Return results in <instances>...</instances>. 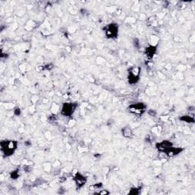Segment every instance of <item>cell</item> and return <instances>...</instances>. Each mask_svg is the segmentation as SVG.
Wrapping results in <instances>:
<instances>
[{"label": "cell", "mask_w": 195, "mask_h": 195, "mask_svg": "<svg viewBox=\"0 0 195 195\" xmlns=\"http://www.w3.org/2000/svg\"><path fill=\"white\" fill-rule=\"evenodd\" d=\"M5 145L1 144L2 145V150L4 152V153L6 156H9L11 154L13 153L14 150L17 147V143L15 141H5L4 142Z\"/></svg>", "instance_id": "obj_1"}, {"label": "cell", "mask_w": 195, "mask_h": 195, "mask_svg": "<svg viewBox=\"0 0 195 195\" xmlns=\"http://www.w3.org/2000/svg\"><path fill=\"white\" fill-rule=\"evenodd\" d=\"M74 109H75V107H74L73 104H71V103H65L63 106L62 113L64 115H66V116H70L74 112Z\"/></svg>", "instance_id": "obj_2"}, {"label": "cell", "mask_w": 195, "mask_h": 195, "mask_svg": "<svg viewBox=\"0 0 195 195\" xmlns=\"http://www.w3.org/2000/svg\"><path fill=\"white\" fill-rule=\"evenodd\" d=\"M145 108L146 106L143 103H137V104H133L130 107V111L135 113V114H141L144 111Z\"/></svg>", "instance_id": "obj_3"}, {"label": "cell", "mask_w": 195, "mask_h": 195, "mask_svg": "<svg viewBox=\"0 0 195 195\" xmlns=\"http://www.w3.org/2000/svg\"><path fill=\"white\" fill-rule=\"evenodd\" d=\"M117 35V27L116 24H110L106 30V35L108 37H115Z\"/></svg>", "instance_id": "obj_4"}, {"label": "cell", "mask_w": 195, "mask_h": 195, "mask_svg": "<svg viewBox=\"0 0 195 195\" xmlns=\"http://www.w3.org/2000/svg\"><path fill=\"white\" fill-rule=\"evenodd\" d=\"M172 147V144L171 143L169 142V141H164L162 143H160L157 144V148L160 151H164V152H167L168 150L170 149V148Z\"/></svg>", "instance_id": "obj_5"}, {"label": "cell", "mask_w": 195, "mask_h": 195, "mask_svg": "<svg viewBox=\"0 0 195 195\" xmlns=\"http://www.w3.org/2000/svg\"><path fill=\"white\" fill-rule=\"evenodd\" d=\"M75 180L76 181V184H78V186L80 188L83 185H84V184L86 181V178H85L84 176H83L80 174H77L76 176H75Z\"/></svg>", "instance_id": "obj_6"}, {"label": "cell", "mask_w": 195, "mask_h": 195, "mask_svg": "<svg viewBox=\"0 0 195 195\" xmlns=\"http://www.w3.org/2000/svg\"><path fill=\"white\" fill-rule=\"evenodd\" d=\"M181 151H182V149H179V148H173L171 147L170 148L169 150H168L167 152H166V153H167V155L169 156H176V155H178V153H180Z\"/></svg>", "instance_id": "obj_7"}, {"label": "cell", "mask_w": 195, "mask_h": 195, "mask_svg": "<svg viewBox=\"0 0 195 195\" xmlns=\"http://www.w3.org/2000/svg\"><path fill=\"white\" fill-rule=\"evenodd\" d=\"M122 133H123V135L126 137H132V130H130L129 127H124L123 130H122Z\"/></svg>", "instance_id": "obj_8"}, {"label": "cell", "mask_w": 195, "mask_h": 195, "mask_svg": "<svg viewBox=\"0 0 195 195\" xmlns=\"http://www.w3.org/2000/svg\"><path fill=\"white\" fill-rule=\"evenodd\" d=\"M155 52H156V47H151L146 49V53H147L148 56H153Z\"/></svg>", "instance_id": "obj_9"}, {"label": "cell", "mask_w": 195, "mask_h": 195, "mask_svg": "<svg viewBox=\"0 0 195 195\" xmlns=\"http://www.w3.org/2000/svg\"><path fill=\"white\" fill-rule=\"evenodd\" d=\"M187 118H185L184 117H183L182 118H181V120H183V121H184L188 122V123H191V122H194V118L193 117H187Z\"/></svg>", "instance_id": "obj_10"}, {"label": "cell", "mask_w": 195, "mask_h": 195, "mask_svg": "<svg viewBox=\"0 0 195 195\" xmlns=\"http://www.w3.org/2000/svg\"><path fill=\"white\" fill-rule=\"evenodd\" d=\"M99 194H108V191H101V192H99Z\"/></svg>", "instance_id": "obj_11"}]
</instances>
